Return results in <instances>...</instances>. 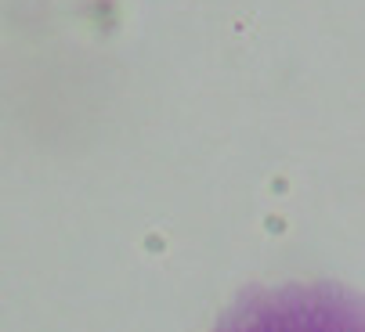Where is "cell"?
I'll list each match as a JSON object with an SVG mask.
<instances>
[{"instance_id": "1", "label": "cell", "mask_w": 365, "mask_h": 332, "mask_svg": "<svg viewBox=\"0 0 365 332\" xmlns=\"http://www.w3.org/2000/svg\"><path fill=\"white\" fill-rule=\"evenodd\" d=\"M214 332H361V300L340 286L250 289Z\"/></svg>"}]
</instances>
